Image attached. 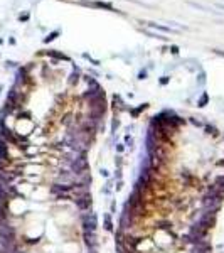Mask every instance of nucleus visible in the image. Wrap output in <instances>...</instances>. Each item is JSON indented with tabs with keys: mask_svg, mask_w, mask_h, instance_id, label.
<instances>
[{
	"mask_svg": "<svg viewBox=\"0 0 224 253\" xmlns=\"http://www.w3.org/2000/svg\"><path fill=\"white\" fill-rule=\"evenodd\" d=\"M209 187H211V189H214V191H218V193L224 194V175H218V177L214 179V182Z\"/></svg>",
	"mask_w": 224,
	"mask_h": 253,
	"instance_id": "20e7f679",
	"label": "nucleus"
},
{
	"mask_svg": "<svg viewBox=\"0 0 224 253\" xmlns=\"http://www.w3.org/2000/svg\"><path fill=\"white\" fill-rule=\"evenodd\" d=\"M218 164H219V166H223V167H224V161H219V162H218Z\"/></svg>",
	"mask_w": 224,
	"mask_h": 253,
	"instance_id": "1a4fd4ad",
	"label": "nucleus"
},
{
	"mask_svg": "<svg viewBox=\"0 0 224 253\" xmlns=\"http://www.w3.org/2000/svg\"><path fill=\"white\" fill-rule=\"evenodd\" d=\"M100 174L103 175V177H108V170H107V169H101V170H100Z\"/></svg>",
	"mask_w": 224,
	"mask_h": 253,
	"instance_id": "0eeeda50",
	"label": "nucleus"
},
{
	"mask_svg": "<svg viewBox=\"0 0 224 253\" xmlns=\"http://www.w3.org/2000/svg\"><path fill=\"white\" fill-rule=\"evenodd\" d=\"M115 164L118 166V169H120L121 166H123V161H121V157H116V161H115Z\"/></svg>",
	"mask_w": 224,
	"mask_h": 253,
	"instance_id": "423d86ee",
	"label": "nucleus"
},
{
	"mask_svg": "<svg viewBox=\"0 0 224 253\" xmlns=\"http://www.w3.org/2000/svg\"><path fill=\"white\" fill-rule=\"evenodd\" d=\"M81 223H83V231H95L98 226V218L95 213H83L81 214Z\"/></svg>",
	"mask_w": 224,
	"mask_h": 253,
	"instance_id": "f03ea898",
	"label": "nucleus"
},
{
	"mask_svg": "<svg viewBox=\"0 0 224 253\" xmlns=\"http://www.w3.org/2000/svg\"><path fill=\"white\" fill-rule=\"evenodd\" d=\"M223 199H224V194L218 193L214 189H207V193L204 194L202 198V208L204 211H211V213H218L221 210V205H223Z\"/></svg>",
	"mask_w": 224,
	"mask_h": 253,
	"instance_id": "f257e3e1",
	"label": "nucleus"
},
{
	"mask_svg": "<svg viewBox=\"0 0 224 253\" xmlns=\"http://www.w3.org/2000/svg\"><path fill=\"white\" fill-rule=\"evenodd\" d=\"M83 238H84V243L89 250H96L98 247V238L95 235V231H83Z\"/></svg>",
	"mask_w": 224,
	"mask_h": 253,
	"instance_id": "7ed1b4c3",
	"label": "nucleus"
},
{
	"mask_svg": "<svg viewBox=\"0 0 224 253\" xmlns=\"http://www.w3.org/2000/svg\"><path fill=\"white\" fill-rule=\"evenodd\" d=\"M105 230L113 231V223H112V216L110 214H105Z\"/></svg>",
	"mask_w": 224,
	"mask_h": 253,
	"instance_id": "39448f33",
	"label": "nucleus"
},
{
	"mask_svg": "<svg viewBox=\"0 0 224 253\" xmlns=\"http://www.w3.org/2000/svg\"><path fill=\"white\" fill-rule=\"evenodd\" d=\"M123 149H125L123 145H118V147H116V150H118V152H123Z\"/></svg>",
	"mask_w": 224,
	"mask_h": 253,
	"instance_id": "6e6552de",
	"label": "nucleus"
}]
</instances>
